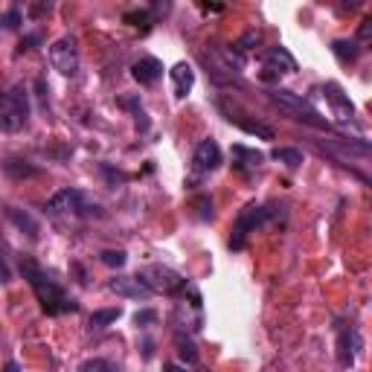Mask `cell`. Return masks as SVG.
I'll return each mask as SVG.
<instances>
[{
	"instance_id": "6da1fadb",
	"label": "cell",
	"mask_w": 372,
	"mask_h": 372,
	"mask_svg": "<svg viewBox=\"0 0 372 372\" xmlns=\"http://www.w3.org/2000/svg\"><path fill=\"white\" fill-rule=\"evenodd\" d=\"M21 274L24 279L29 282V288L35 291V299L41 303V308L47 314H67V311H76L79 303L73 297H67L61 285H56L38 265H35L32 259H21Z\"/></svg>"
},
{
	"instance_id": "7a4b0ae2",
	"label": "cell",
	"mask_w": 372,
	"mask_h": 372,
	"mask_svg": "<svg viewBox=\"0 0 372 372\" xmlns=\"http://www.w3.org/2000/svg\"><path fill=\"white\" fill-rule=\"evenodd\" d=\"M271 99H274L288 117H294L297 122H306V126H311V128H326V131H329V119H323L320 114H317V111L311 108L308 99H303V96H297V94L285 91V87H276V91H271Z\"/></svg>"
},
{
	"instance_id": "3957f363",
	"label": "cell",
	"mask_w": 372,
	"mask_h": 372,
	"mask_svg": "<svg viewBox=\"0 0 372 372\" xmlns=\"http://www.w3.org/2000/svg\"><path fill=\"white\" fill-rule=\"evenodd\" d=\"M50 216H102V207L87 201V195L79 189H61L56 192L44 207Z\"/></svg>"
},
{
	"instance_id": "277c9868",
	"label": "cell",
	"mask_w": 372,
	"mask_h": 372,
	"mask_svg": "<svg viewBox=\"0 0 372 372\" xmlns=\"http://www.w3.org/2000/svg\"><path fill=\"white\" fill-rule=\"evenodd\" d=\"M29 119V96L24 84H15L0 108V131H21Z\"/></svg>"
},
{
	"instance_id": "5b68a950",
	"label": "cell",
	"mask_w": 372,
	"mask_h": 372,
	"mask_svg": "<svg viewBox=\"0 0 372 372\" xmlns=\"http://www.w3.org/2000/svg\"><path fill=\"white\" fill-rule=\"evenodd\" d=\"M268 218H271V209H268V207L247 204V207L239 212V218H236V227H233V239H230V247H233V251H241V247H244V236H247V233H253V230H256V227H262Z\"/></svg>"
},
{
	"instance_id": "8992f818",
	"label": "cell",
	"mask_w": 372,
	"mask_h": 372,
	"mask_svg": "<svg viewBox=\"0 0 372 372\" xmlns=\"http://www.w3.org/2000/svg\"><path fill=\"white\" fill-rule=\"evenodd\" d=\"M50 64L59 70L61 76H76L79 73V47L73 35H64L50 47Z\"/></svg>"
},
{
	"instance_id": "52a82bcc",
	"label": "cell",
	"mask_w": 372,
	"mask_h": 372,
	"mask_svg": "<svg viewBox=\"0 0 372 372\" xmlns=\"http://www.w3.org/2000/svg\"><path fill=\"white\" fill-rule=\"evenodd\" d=\"M140 279L146 282V285L154 291H161V294H178L186 288V279L181 274H174L172 268H163V265H151V268H146L143 274H137Z\"/></svg>"
},
{
	"instance_id": "ba28073f",
	"label": "cell",
	"mask_w": 372,
	"mask_h": 372,
	"mask_svg": "<svg viewBox=\"0 0 372 372\" xmlns=\"http://www.w3.org/2000/svg\"><path fill=\"white\" fill-rule=\"evenodd\" d=\"M262 67H265L262 76L271 79V76H279V73H294L297 61H294V56L285 47H271V50L262 52Z\"/></svg>"
},
{
	"instance_id": "9c48e42d",
	"label": "cell",
	"mask_w": 372,
	"mask_h": 372,
	"mask_svg": "<svg viewBox=\"0 0 372 372\" xmlns=\"http://www.w3.org/2000/svg\"><path fill=\"white\" fill-rule=\"evenodd\" d=\"M221 166V149L216 140H204V143H198V149H195L192 154V172L198 174H207V172H216Z\"/></svg>"
},
{
	"instance_id": "30bf717a",
	"label": "cell",
	"mask_w": 372,
	"mask_h": 372,
	"mask_svg": "<svg viewBox=\"0 0 372 372\" xmlns=\"http://www.w3.org/2000/svg\"><path fill=\"white\" fill-rule=\"evenodd\" d=\"M108 288L117 297H128V299H149L151 297V288L140 276H114L108 282Z\"/></svg>"
},
{
	"instance_id": "8fae6325",
	"label": "cell",
	"mask_w": 372,
	"mask_h": 372,
	"mask_svg": "<svg viewBox=\"0 0 372 372\" xmlns=\"http://www.w3.org/2000/svg\"><path fill=\"white\" fill-rule=\"evenodd\" d=\"M323 96H326V102L332 105V111H334V117H338L341 122H346V119H352V114H355V108H352V102H349V96L341 91L334 82H329V84H323Z\"/></svg>"
},
{
	"instance_id": "7c38bea8",
	"label": "cell",
	"mask_w": 372,
	"mask_h": 372,
	"mask_svg": "<svg viewBox=\"0 0 372 372\" xmlns=\"http://www.w3.org/2000/svg\"><path fill=\"white\" fill-rule=\"evenodd\" d=\"M131 76H134L140 84H154L157 79L163 76V61L154 59V56L140 59V61H134V67H131Z\"/></svg>"
},
{
	"instance_id": "4fadbf2b",
	"label": "cell",
	"mask_w": 372,
	"mask_h": 372,
	"mask_svg": "<svg viewBox=\"0 0 372 372\" xmlns=\"http://www.w3.org/2000/svg\"><path fill=\"white\" fill-rule=\"evenodd\" d=\"M169 79H172V91H174V96L184 99V96H189L192 84H195V70H192L186 61H181V64H174V67L169 70Z\"/></svg>"
},
{
	"instance_id": "5bb4252c",
	"label": "cell",
	"mask_w": 372,
	"mask_h": 372,
	"mask_svg": "<svg viewBox=\"0 0 372 372\" xmlns=\"http://www.w3.org/2000/svg\"><path fill=\"white\" fill-rule=\"evenodd\" d=\"M358 349H361V338H358L355 329L338 334V364L341 366H352V364H355Z\"/></svg>"
},
{
	"instance_id": "9a60e30c",
	"label": "cell",
	"mask_w": 372,
	"mask_h": 372,
	"mask_svg": "<svg viewBox=\"0 0 372 372\" xmlns=\"http://www.w3.org/2000/svg\"><path fill=\"white\" fill-rule=\"evenodd\" d=\"M6 218H9L17 230H24V233H27L29 239H38L41 227H38V221H35L32 216H27L24 209H17V207H6Z\"/></svg>"
},
{
	"instance_id": "2e32d148",
	"label": "cell",
	"mask_w": 372,
	"mask_h": 372,
	"mask_svg": "<svg viewBox=\"0 0 372 372\" xmlns=\"http://www.w3.org/2000/svg\"><path fill=\"white\" fill-rule=\"evenodd\" d=\"M227 119H230V122H236V126H239L244 134H251V137L274 140V128H271V126H262V122H256V119H244V117H233V114H230Z\"/></svg>"
},
{
	"instance_id": "e0dca14e",
	"label": "cell",
	"mask_w": 372,
	"mask_h": 372,
	"mask_svg": "<svg viewBox=\"0 0 372 372\" xmlns=\"http://www.w3.org/2000/svg\"><path fill=\"white\" fill-rule=\"evenodd\" d=\"M233 157H239V161H241V163H236V169H241V172H253L265 161L256 149H247V146H233Z\"/></svg>"
},
{
	"instance_id": "ac0fdd59",
	"label": "cell",
	"mask_w": 372,
	"mask_h": 372,
	"mask_svg": "<svg viewBox=\"0 0 372 372\" xmlns=\"http://www.w3.org/2000/svg\"><path fill=\"white\" fill-rule=\"evenodd\" d=\"M3 172L9 174V178H35L41 169L38 166H32V163H27V161H17V157H9V161L3 163Z\"/></svg>"
},
{
	"instance_id": "d6986e66",
	"label": "cell",
	"mask_w": 372,
	"mask_h": 372,
	"mask_svg": "<svg viewBox=\"0 0 372 372\" xmlns=\"http://www.w3.org/2000/svg\"><path fill=\"white\" fill-rule=\"evenodd\" d=\"M332 52H334V56H338L341 61H355V59L361 56V44H358L355 38H352V41L338 38V41L332 44Z\"/></svg>"
},
{
	"instance_id": "ffe728a7",
	"label": "cell",
	"mask_w": 372,
	"mask_h": 372,
	"mask_svg": "<svg viewBox=\"0 0 372 372\" xmlns=\"http://www.w3.org/2000/svg\"><path fill=\"white\" fill-rule=\"evenodd\" d=\"M271 157H274V161H279V163H285L288 169L303 166V151H299V149H274Z\"/></svg>"
},
{
	"instance_id": "44dd1931",
	"label": "cell",
	"mask_w": 372,
	"mask_h": 372,
	"mask_svg": "<svg viewBox=\"0 0 372 372\" xmlns=\"http://www.w3.org/2000/svg\"><path fill=\"white\" fill-rule=\"evenodd\" d=\"M119 308H99V311H94L91 314V326L94 329H105V326H111V323H117L119 320Z\"/></svg>"
},
{
	"instance_id": "7402d4cb",
	"label": "cell",
	"mask_w": 372,
	"mask_h": 372,
	"mask_svg": "<svg viewBox=\"0 0 372 372\" xmlns=\"http://www.w3.org/2000/svg\"><path fill=\"white\" fill-rule=\"evenodd\" d=\"M174 343H178L181 358H184L189 366H195V364H198V349H195V343H192L189 338H184V334H178V338H174Z\"/></svg>"
},
{
	"instance_id": "603a6c76",
	"label": "cell",
	"mask_w": 372,
	"mask_h": 372,
	"mask_svg": "<svg viewBox=\"0 0 372 372\" xmlns=\"http://www.w3.org/2000/svg\"><path fill=\"white\" fill-rule=\"evenodd\" d=\"M122 21H126L128 27H137V29L149 32V27H151V24H149V21H151V15H149V12H140V9H137V12H126V15H122Z\"/></svg>"
},
{
	"instance_id": "cb8c5ba5",
	"label": "cell",
	"mask_w": 372,
	"mask_h": 372,
	"mask_svg": "<svg viewBox=\"0 0 372 372\" xmlns=\"http://www.w3.org/2000/svg\"><path fill=\"white\" fill-rule=\"evenodd\" d=\"M99 259H102V265H108V268H122V265L128 262L126 251H102Z\"/></svg>"
},
{
	"instance_id": "d4e9b609",
	"label": "cell",
	"mask_w": 372,
	"mask_h": 372,
	"mask_svg": "<svg viewBox=\"0 0 372 372\" xmlns=\"http://www.w3.org/2000/svg\"><path fill=\"white\" fill-rule=\"evenodd\" d=\"M192 207L198 209V218L201 221H209L212 218V198H209V195H198V198L192 201Z\"/></svg>"
},
{
	"instance_id": "484cf974",
	"label": "cell",
	"mask_w": 372,
	"mask_h": 372,
	"mask_svg": "<svg viewBox=\"0 0 372 372\" xmlns=\"http://www.w3.org/2000/svg\"><path fill=\"white\" fill-rule=\"evenodd\" d=\"M364 3H366V0H334V12H338V15H352V12H358Z\"/></svg>"
},
{
	"instance_id": "4316f807",
	"label": "cell",
	"mask_w": 372,
	"mask_h": 372,
	"mask_svg": "<svg viewBox=\"0 0 372 372\" xmlns=\"http://www.w3.org/2000/svg\"><path fill=\"white\" fill-rule=\"evenodd\" d=\"M149 9H151V17H157V21H161V17H169L172 15V0H151Z\"/></svg>"
},
{
	"instance_id": "83f0119b",
	"label": "cell",
	"mask_w": 372,
	"mask_h": 372,
	"mask_svg": "<svg viewBox=\"0 0 372 372\" xmlns=\"http://www.w3.org/2000/svg\"><path fill=\"white\" fill-rule=\"evenodd\" d=\"M233 0H198V6L204 9V12H224Z\"/></svg>"
},
{
	"instance_id": "f1b7e54d",
	"label": "cell",
	"mask_w": 372,
	"mask_h": 372,
	"mask_svg": "<svg viewBox=\"0 0 372 372\" xmlns=\"http://www.w3.org/2000/svg\"><path fill=\"white\" fill-rule=\"evenodd\" d=\"M82 372H91V369H117L111 361H99V358H94V361H84L82 366H79Z\"/></svg>"
},
{
	"instance_id": "f546056e",
	"label": "cell",
	"mask_w": 372,
	"mask_h": 372,
	"mask_svg": "<svg viewBox=\"0 0 372 372\" xmlns=\"http://www.w3.org/2000/svg\"><path fill=\"white\" fill-rule=\"evenodd\" d=\"M251 44H259V32H244L241 38H239V44H236V50H251Z\"/></svg>"
},
{
	"instance_id": "4dcf8cb0",
	"label": "cell",
	"mask_w": 372,
	"mask_h": 372,
	"mask_svg": "<svg viewBox=\"0 0 372 372\" xmlns=\"http://www.w3.org/2000/svg\"><path fill=\"white\" fill-rule=\"evenodd\" d=\"M369 35H372V21H369V17H366V21H361V29H358V44H366L369 41Z\"/></svg>"
},
{
	"instance_id": "1f68e13d",
	"label": "cell",
	"mask_w": 372,
	"mask_h": 372,
	"mask_svg": "<svg viewBox=\"0 0 372 372\" xmlns=\"http://www.w3.org/2000/svg\"><path fill=\"white\" fill-rule=\"evenodd\" d=\"M154 317H157L154 311H137L134 323H137V326H146V323H151V320H154Z\"/></svg>"
},
{
	"instance_id": "d6a6232c",
	"label": "cell",
	"mask_w": 372,
	"mask_h": 372,
	"mask_svg": "<svg viewBox=\"0 0 372 372\" xmlns=\"http://www.w3.org/2000/svg\"><path fill=\"white\" fill-rule=\"evenodd\" d=\"M17 24H21V15H17V12H9V15L3 17V27H6V29H15Z\"/></svg>"
},
{
	"instance_id": "836d02e7",
	"label": "cell",
	"mask_w": 372,
	"mask_h": 372,
	"mask_svg": "<svg viewBox=\"0 0 372 372\" xmlns=\"http://www.w3.org/2000/svg\"><path fill=\"white\" fill-rule=\"evenodd\" d=\"M3 102H6V94H0V108H3Z\"/></svg>"
}]
</instances>
